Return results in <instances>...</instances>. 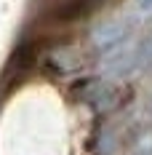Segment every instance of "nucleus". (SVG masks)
I'll return each mask as SVG.
<instances>
[{
    "label": "nucleus",
    "instance_id": "obj_1",
    "mask_svg": "<svg viewBox=\"0 0 152 155\" xmlns=\"http://www.w3.org/2000/svg\"><path fill=\"white\" fill-rule=\"evenodd\" d=\"M131 19H107L102 21L96 30H93L91 40L96 48H102V51H115L118 46H123V40L128 38V32H131Z\"/></svg>",
    "mask_w": 152,
    "mask_h": 155
},
{
    "label": "nucleus",
    "instance_id": "obj_2",
    "mask_svg": "<svg viewBox=\"0 0 152 155\" xmlns=\"http://www.w3.org/2000/svg\"><path fill=\"white\" fill-rule=\"evenodd\" d=\"M109 78H128L134 70H139V43L136 46H118L102 64Z\"/></svg>",
    "mask_w": 152,
    "mask_h": 155
},
{
    "label": "nucleus",
    "instance_id": "obj_3",
    "mask_svg": "<svg viewBox=\"0 0 152 155\" xmlns=\"http://www.w3.org/2000/svg\"><path fill=\"white\" fill-rule=\"evenodd\" d=\"M80 96H83V102H88V104L96 107V110H109L115 104V99H118V91H115V86L107 83V80H91V83L83 86Z\"/></svg>",
    "mask_w": 152,
    "mask_h": 155
},
{
    "label": "nucleus",
    "instance_id": "obj_4",
    "mask_svg": "<svg viewBox=\"0 0 152 155\" xmlns=\"http://www.w3.org/2000/svg\"><path fill=\"white\" fill-rule=\"evenodd\" d=\"M134 155H152V134H147V137H144V139L136 144Z\"/></svg>",
    "mask_w": 152,
    "mask_h": 155
},
{
    "label": "nucleus",
    "instance_id": "obj_5",
    "mask_svg": "<svg viewBox=\"0 0 152 155\" xmlns=\"http://www.w3.org/2000/svg\"><path fill=\"white\" fill-rule=\"evenodd\" d=\"M139 8L141 11H152V0H139Z\"/></svg>",
    "mask_w": 152,
    "mask_h": 155
}]
</instances>
